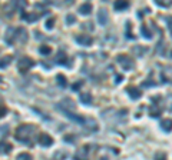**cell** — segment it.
Returning a JSON list of instances; mask_svg holds the SVG:
<instances>
[{
	"mask_svg": "<svg viewBox=\"0 0 172 160\" xmlns=\"http://www.w3.org/2000/svg\"><path fill=\"white\" fill-rule=\"evenodd\" d=\"M130 26H132V25H130V21H126V33H125V34H126V39L134 40V39H135V34L130 32Z\"/></svg>",
	"mask_w": 172,
	"mask_h": 160,
	"instance_id": "603a6c76",
	"label": "cell"
},
{
	"mask_svg": "<svg viewBox=\"0 0 172 160\" xmlns=\"http://www.w3.org/2000/svg\"><path fill=\"white\" fill-rule=\"evenodd\" d=\"M165 20H166V23H168V27H169V30H171V32H172V16H168V17H166V19H165Z\"/></svg>",
	"mask_w": 172,
	"mask_h": 160,
	"instance_id": "8d00e7d4",
	"label": "cell"
},
{
	"mask_svg": "<svg viewBox=\"0 0 172 160\" xmlns=\"http://www.w3.org/2000/svg\"><path fill=\"white\" fill-rule=\"evenodd\" d=\"M56 80H58V84H59V86L63 87V89L67 86V79H66V76H63L62 73H59L58 76H56Z\"/></svg>",
	"mask_w": 172,
	"mask_h": 160,
	"instance_id": "44dd1931",
	"label": "cell"
},
{
	"mask_svg": "<svg viewBox=\"0 0 172 160\" xmlns=\"http://www.w3.org/2000/svg\"><path fill=\"white\" fill-rule=\"evenodd\" d=\"M166 100H168V110L172 111V95L168 96V99H166Z\"/></svg>",
	"mask_w": 172,
	"mask_h": 160,
	"instance_id": "f35d334b",
	"label": "cell"
},
{
	"mask_svg": "<svg viewBox=\"0 0 172 160\" xmlns=\"http://www.w3.org/2000/svg\"><path fill=\"white\" fill-rule=\"evenodd\" d=\"M168 156H166V153L165 152H156L155 156H154V160H166Z\"/></svg>",
	"mask_w": 172,
	"mask_h": 160,
	"instance_id": "83f0119b",
	"label": "cell"
},
{
	"mask_svg": "<svg viewBox=\"0 0 172 160\" xmlns=\"http://www.w3.org/2000/svg\"><path fill=\"white\" fill-rule=\"evenodd\" d=\"M10 149H12V146L7 143H4V140L2 142V153L3 154H7V153H10Z\"/></svg>",
	"mask_w": 172,
	"mask_h": 160,
	"instance_id": "f546056e",
	"label": "cell"
},
{
	"mask_svg": "<svg viewBox=\"0 0 172 160\" xmlns=\"http://www.w3.org/2000/svg\"><path fill=\"white\" fill-rule=\"evenodd\" d=\"M96 19H98V23H99L101 26H106V25H108L109 16H108V12H106V9H99V10H98Z\"/></svg>",
	"mask_w": 172,
	"mask_h": 160,
	"instance_id": "8fae6325",
	"label": "cell"
},
{
	"mask_svg": "<svg viewBox=\"0 0 172 160\" xmlns=\"http://www.w3.org/2000/svg\"><path fill=\"white\" fill-rule=\"evenodd\" d=\"M126 92H128V95H129V97L132 99V100H138L139 97H141V96H142V92L139 90L138 87H128V89H126Z\"/></svg>",
	"mask_w": 172,
	"mask_h": 160,
	"instance_id": "9a60e30c",
	"label": "cell"
},
{
	"mask_svg": "<svg viewBox=\"0 0 172 160\" xmlns=\"http://www.w3.org/2000/svg\"><path fill=\"white\" fill-rule=\"evenodd\" d=\"M4 113H7V109H4V106L2 107V117L4 116Z\"/></svg>",
	"mask_w": 172,
	"mask_h": 160,
	"instance_id": "b9f144b4",
	"label": "cell"
},
{
	"mask_svg": "<svg viewBox=\"0 0 172 160\" xmlns=\"http://www.w3.org/2000/svg\"><path fill=\"white\" fill-rule=\"evenodd\" d=\"M65 142H67V143H75V142H76V136L75 135H66V136H65Z\"/></svg>",
	"mask_w": 172,
	"mask_h": 160,
	"instance_id": "836d02e7",
	"label": "cell"
},
{
	"mask_svg": "<svg viewBox=\"0 0 172 160\" xmlns=\"http://www.w3.org/2000/svg\"><path fill=\"white\" fill-rule=\"evenodd\" d=\"M36 131V127L33 124H22L16 129V140L20 142V143H25V144H29L32 146V136L34 135Z\"/></svg>",
	"mask_w": 172,
	"mask_h": 160,
	"instance_id": "6da1fadb",
	"label": "cell"
},
{
	"mask_svg": "<svg viewBox=\"0 0 172 160\" xmlns=\"http://www.w3.org/2000/svg\"><path fill=\"white\" fill-rule=\"evenodd\" d=\"M27 39H29V34H27V32L23 27H17L14 30V41H17V43H26Z\"/></svg>",
	"mask_w": 172,
	"mask_h": 160,
	"instance_id": "52a82bcc",
	"label": "cell"
},
{
	"mask_svg": "<svg viewBox=\"0 0 172 160\" xmlns=\"http://www.w3.org/2000/svg\"><path fill=\"white\" fill-rule=\"evenodd\" d=\"M82 86H83V82H82V80H78L76 83H73V84H72V90H73V92H78Z\"/></svg>",
	"mask_w": 172,
	"mask_h": 160,
	"instance_id": "d6a6232c",
	"label": "cell"
},
{
	"mask_svg": "<svg viewBox=\"0 0 172 160\" xmlns=\"http://www.w3.org/2000/svg\"><path fill=\"white\" fill-rule=\"evenodd\" d=\"M50 52H52V47H49V46H46V45H43V46H40V47H39V53L43 54V56L50 54Z\"/></svg>",
	"mask_w": 172,
	"mask_h": 160,
	"instance_id": "cb8c5ba5",
	"label": "cell"
},
{
	"mask_svg": "<svg viewBox=\"0 0 172 160\" xmlns=\"http://www.w3.org/2000/svg\"><path fill=\"white\" fill-rule=\"evenodd\" d=\"M161 79H162V83H171L172 84V67L168 66L162 70L161 73Z\"/></svg>",
	"mask_w": 172,
	"mask_h": 160,
	"instance_id": "7c38bea8",
	"label": "cell"
},
{
	"mask_svg": "<svg viewBox=\"0 0 172 160\" xmlns=\"http://www.w3.org/2000/svg\"><path fill=\"white\" fill-rule=\"evenodd\" d=\"M141 33H142V36L145 37V39H148V40H151V39H152V33H151V30L148 29L146 25L141 26Z\"/></svg>",
	"mask_w": 172,
	"mask_h": 160,
	"instance_id": "7402d4cb",
	"label": "cell"
},
{
	"mask_svg": "<svg viewBox=\"0 0 172 160\" xmlns=\"http://www.w3.org/2000/svg\"><path fill=\"white\" fill-rule=\"evenodd\" d=\"M159 127L162 129L164 131H166V133L172 131V119H165V120H162V122L159 123Z\"/></svg>",
	"mask_w": 172,
	"mask_h": 160,
	"instance_id": "e0dca14e",
	"label": "cell"
},
{
	"mask_svg": "<svg viewBox=\"0 0 172 160\" xmlns=\"http://www.w3.org/2000/svg\"><path fill=\"white\" fill-rule=\"evenodd\" d=\"M122 80H123V76H122V74H116V76H115V83H121Z\"/></svg>",
	"mask_w": 172,
	"mask_h": 160,
	"instance_id": "74e56055",
	"label": "cell"
},
{
	"mask_svg": "<svg viewBox=\"0 0 172 160\" xmlns=\"http://www.w3.org/2000/svg\"><path fill=\"white\" fill-rule=\"evenodd\" d=\"M75 23H76V17L73 16V14H67L66 16V25L70 26V25H75Z\"/></svg>",
	"mask_w": 172,
	"mask_h": 160,
	"instance_id": "1f68e13d",
	"label": "cell"
},
{
	"mask_svg": "<svg viewBox=\"0 0 172 160\" xmlns=\"http://www.w3.org/2000/svg\"><path fill=\"white\" fill-rule=\"evenodd\" d=\"M34 34H36V39H45V37H43V34H42V33H39L38 30L34 32Z\"/></svg>",
	"mask_w": 172,
	"mask_h": 160,
	"instance_id": "60d3db41",
	"label": "cell"
},
{
	"mask_svg": "<svg viewBox=\"0 0 172 160\" xmlns=\"http://www.w3.org/2000/svg\"><path fill=\"white\" fill-rule=\"evenodd\" d=\"M34 66V62H33V59L32 57H22V59H19V62H17V67H19V72L20 73H27L32 67Z\"/></svg>",
	"mask_w": 172,
	"mask_h": 160,
	"instance_id": "3957f363",
	"label": "cell"
},
{
	"mask_svg": "<svg viewBox=\"0 0 172 160\" xmlns=\"http://www.w3.org/2000/svg\"><path fill=\"white\" fill-rule=\"evenodd\" d=\"M40 16H43V14H38V13H22V19L26 21H29V23H33V21H36Z\"/></svg>",
	"mask_w": 172,
	"mask_h": 160,
	"instance_id": "2e32d148",
	"label": "cell"
},
{
	"mask_svg": "<svg viewBox=\"0 0 172 160\" xmlns=\"http://www.w3.org/2000/svg\"><path fill=\"white\" fill-rule=\"evenodd\" d=\"M75 41L78 43V45H80V46L89 47V46H92L93 39H92V36H89V34H79V36L75 37Z\"/></svg>",
	"mask_w": 172,
	"mask_h": 160,
	"instance_id": "ba28073f",
	"label": "cell"
},
{
	"mask_svg": "<svg viewBox=\"0 0 172 160\" xmlns=\"http://www.w3.org/2000/svg\"><path fill=\"white\" fill-rule=\"evenodd\" d=\"M155 3L159 7H171L172 6V2H164V0H155Z\"/></svg>",
	"mask_w": 172,
	"mask_h": 160,
	"instance_id": "4dcf8cb0",
	"label": "cell"
},
{
	"mask_svg": "<svg viewBox=\"0 0 172 160\" xmlns=\"http://www.w3.org/2000/svg\"><path fill=\"white\" fill-rule=\"evenodd\" d=\"M171 57H172V52H171Z\"/></svg>",
	"mask_w": 172,
	"mask_h": 160,
	"instance_id": "ee69618b",
	"label": "cell"
},
{
	"mask_svg": "<svg viewBox=\"0 0 172 160\" xmlns=\"http://www.w3.org/2000/svg\"><path fill=\"white\" fill-rule=\"evenodd\" d=\"M10 62H12V56H3L2 57V69H6L9 64H10Z\"/></svg>",
	"mask_w": 172,
	"mask_h": 160,
	"instance_id": "4316f807",
	"label": "cell"
},
{
	"mask_svg": "<svg viewBox=\"0 0 172 160\" xmlns=\"http://www.w3.org/2000/svg\"><path fill=\"white\" fill-rule=\"evenodd\" d=\"M82 126H83L85 133H93V131H98V129H99V124L93 117H86Z\"/></svg>",
	"mask_w": 172,
	"mask_h": 160,
	"instance_id": "8992f818",
	"label": "cell"
},
{
	"mask_svg": "<svg viewBox=\"0 0 172 160\" xmlns=\"http://www.w3.org/2000/svg\"><path fill=\"white\" fill-rule=\"evenodd\" d=\"M88 146H83L82 149H79L78 152L75 153V157L73 160H88Z\"/></svg>",
	"mask_w": 172,
	"mask_h": 160,
	"instance_id": "4fadbf2b",
	"label": "cell"
},
{
	"mask_svg": "<svg viewBox=\"0 0 172 160\" xmlns=\"http://www.w3.org/2000/svg\"><path fill=\"white\" fill-rule=\"evenodd\" d=\"M82 29H89V30H92V29H93V26H92V23H83V25H82Z\"/></svg>",
	"mask_w": 172,
	"mask_h": 160,
	"instance_id": "ab89813d",
	"label": "cell"
},
{
	"mask_svg": "<svg viewBox=\"0 0 172 160\" xmlns=\"http://www.w3.org/2000/svg\"><path fill=\"white\" fill-rule=\"evenodd\" d=\"M67 157V153L63 152V150H58V152L55 153V156H53V159L55 160H65Z\"/></svg>",
	"mask_w": 172,
	"mask_h": 160,
	"instance_id": "d4e9b609",
	"label": "cell"
},
{
	"mask_svg": "<svg viewBox=\"0 0 172 160\" xmlns=\"http://www.w3.org/2000/svg\"><path fill=\"white\" fill-rule=\"evenodd\" d=\"M75 103H73V100L69 97L63 99L62 102H59L58 104H56V109L58 110H60L62 113H67V111H73V109H75Z\"/></svg>",
	"mask_w": 172,
	"mask_h": 160,
	"instance_id": "277c9868",
	"label": "cell"
},
{
	"mask_svg": "<svg viewBox=\"0 0 172 160\" xmlns=\"http://www.w3.org/2000/svg\"><path fill=\"white\" fill-rule=\"evenodd\" d=\"M55 27V19H47L46 21V29L47 30H52Z\"/></svg>",
	"mask_w": 172,
	"mask_h": 160,
	"instance_id": "e575fe53",
	"label": "cell"
},
{
	"mask_svg": "<svg viewBox=\"0 0 172 160\" xmlns=\"http://www.w3.org/2000/svg\"><path fill=\"white\" fill-rule=\"evenodd\" d=\"M152 72L149 73V77L145 80V82H142V87H152V86H155V82H152Z\"/></svg>",
	"mask_w": 172,
	"mask_h": 160,
	"instance_id": "484cf974",
	"label": "cell"
},
{
	"mask_svg": "<svg viewBox=\"0 0 172 160\" xmlns=\"http://www.w3.org/2000/svg\"><path fill=\"white\" fill-rule=\"evenodd\" d=\"M38 142L40 146H43V147H49V146L53 144V139H52L47 133H40L38 137Z\"/></svg>",
	"mask_w": 172,
	"mask_h": 160,
	"instance_id": "30bf717a",
	"label": "cell"
},
{
	"mask_svg": "<svg viewBox=\"0 0 172 160\" xmlns=\"http://www.w3.org/2000/svg\"><path fill=\"white\" fill-rule=\"evenodd\" d=\"M7 135H9V127L6 124H3V126H2V139H6Z\"/></svg>",
	"mask_w": 172,
	"mask_h": 160,
	"instance_id": "d590c367",
	"label": "cell"
},
{
	"mask_svg": "<svg viewBox=\"0 0 172 160\" xmlns=\"http://www.w3.org/2000/svg\"><path fill=\"white\" fill-rule=\"evenodd\" d=\"M116 62L121 64V67L123 70H132L135 67V60L128 54H118Z\"/></svg>",
	"mask_w": 172,
	"mask_h": 160,
	"instance_id": "7a4b0ae2",
	"label": "cell"
},
{
	"mask_svg": "<svg viewBox=\"0 0 172 160\" xmlns=\"http://www.w3.org/2000/svg\"><path fill=\"white\" fill-rule=\"evenodd\" d=\"M80 102L83 103V104H86V106H90L93 102L92 95L88 93V92H86V93H80Z\"/></svg>",
	"mask_w": 172,
	"mask_h": 160,
	"instance_id": "ac0fdd59",
	"label": "cell"
},
{
	"mask_svg": "<svg viewBox=\"0 0 172 160\" xmlns=\"http://www.w3.org/2000/svg\"><path fill=\"white\" fill-rule=\"evenodd\" d=\"M16 160H33V157L29 153H20V154H17Z\"/></svg>",
	"mask_w": 172,
	"mask_h": 160,
	"instance_id": "f1b7e54d",
	"label": "cell"
},
{
	"mask_svg": "<svg viewBox=\"0 0 172 160\" xmlns=\"http://www.w3.org/2000/svg\"><path fill=\"white\" fill-rule=\"evenodd\" d=\"M98 160H109V157H106V156H102L101 159H98Z\"/></svg>",
	"mask_w": 172,
	"mask_h": 160,
	"instance_id": "7bdbcfd3",
	"label": "cell"
},
{
	"mask_svg": "<svg viewBox=\"0 0 172 160\" xmlns=\"http://www.w3.org/2000/svg\"><path fill=\"white\" fill-rule=\"evenodd\" d=\"M145 52H146V47H142V46H135L134 49H132V53H134V56H136V57H141Z\"/></svg>",
	"mask_w": 172,
	"mask_h": 160,
	"instance_id": "ffe728a7",
	"label": "cell"
},
{
	"mask_svg": "<svg viewBox=\"0 0 172 160\" xmlns=\"http://www.w3.org/2000/svg\"><path fill=\"white\" fill-rule=\"evenodd\" d=\"M152 107L149 109V115H151V117H159L161 113H162V107H161L159 104V100H161V96H156V97H152Z\"/></svg>",
	"mask_w": 172,
	"mask_h": 160,
	"instance_id": "5b68a950",
	"label": "cell"
},
{
	"mask_svg": "<svg viewBox=\"0 0 172 160\" xmlns=\"http://www.w3.org/2000/svg\"><path fill=\"white\" fill-rule=\"evenodd\" d=\"M114 7H115V10H118V12L126 10V9L129 7V2H126V0H123V2H115Z\"/></svg>",
	"mask_w": 172,
	"mask_h": 160,
	"instance_id": "d6986e66",
	"label": "cell"
},
{
	"mask_svg": "<svg viewBox=\"0 0 172 160\" xmlns=\"http://www.w3.org/2000/svg\"><path fill=\"white\" fill-rule=\"evenodd\" d=\"M55 63L60 66H70L69 57H67V54L63 50H59L58 52V54H56V57H55Z\"/></svg>",
	"mask_w": 172,
	"mask_h": 160,
	"instance_id": "9c48e42d",
	"label": "cell"
},
{
	"mask_svg": "<svg viewBox=\"0 0 172 160\" xmlns=\"http://www.w3.org/2000/svg\"><path fill=\"white\" fill-rule=\"evenodd\" d=\"M92 3L90 2H85L83 4H80L79 6V13L80 14H83V16H88V14H90L92 13Z\"/></svg>",
	"mask_w": 172,
	"mask_h": 160,
	"instance_id": "5bb4252c",
	"label": "cell"
}]
</instances>
